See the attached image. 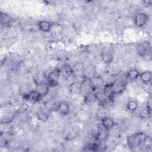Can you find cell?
<instances>
[{
	"label": "cell",
	"instance_id": "cell-1",
	"mask_svg": "<svg viewBox=\"0 0 152 152\" xmlns=\"http://www.w3.org/2000/svg\"><path fill=\"white\" fill-rule=\"evenodd\" d=\"M145 140L144 134L142 132H138L128 137L126 142L128 147L131 150H134L139 147Z\"/></svg>",
	"mask_w": 152,
	"mask_h": 152
},
{
	"label": "cell",
	"instance_id": "cell-2",
	"mask_svg": "<svg viewBox=\"0 0 152 152\" xmlns=\"http://www.w3.org/2000/svg\"><path fill=\"white\" fill-rule=\"evenodd\" d=\"M61 74L59 68L50 71L47 76V83L50 87L53 88L59 84Z\"/></svg>",
	"mask_w": 152,
	"mask_h": 152
},
{
	"label": "cell",
	"instance_id": "cell-3",
	"mask_svg": "<svg viewBox=\"0 0 152 152\" xmlns=\"http://www.w3.org/2000/svg\"><path fill=\"white\" fill-rule=\"evenodd\" d=\"M148 21V15L143 12L137 13L134 19V24L136 27L141 28L146 25Z\"/></svg>",
	"mask_w": 152,
	"mask_h": 152
},
{
	"label": "cell",
	"instance_id": "cell-4",
	"mask_svg": "<svg viewBox=\"0 0 152 152\" xmlns=\"http://www.w3.org/2000/svg\"><path fill=\"white\" fill-rule=\"evenodd\" d=\"M83 77L85 80L90 81L94 78L96 75V69L93 65H90L85 67L82 71Z\"/></svg>",
	"mask_w": 152,
	"mask_h": 152
},
{
	"label": "cell",
	"instance_id": "cell-5",
	"mask_svg": "<svg viewBox=\"0 0 152 152\" xmlns=\"http://www.w3.org/2000/svg\"><path fill=\"white\" fill-rule=\"evenodd\" d=\"M42 97V96L36 90L29 91L27 94H25L24 96V99L32 103H36L39 102Z\"/></svg>",
	"mask_w": 152,
	"mask_h": 152
},
{
	"label": "cell",
	"instance_id": "cell-6",
	"mask_svg": "<svg viewBox=\"0 0 152 152\" xmlns=\"http://www.w3.org/2000/svg\"><path fill=\"white\" fill-rule=\"evenodd\" d=\"M101 119V124L103 128L106 131H109L112 129L115 126V121L110 117L104 116Z\"/></svg>",
	"mask_w": 152,
	"mask_h": 152
},
{
	"label": "cell",
	"instance_id": "cell-7",
	"mask_svg": "<svg viewBox=\"0 0 152 152\" xmlns=\"http://www.w3.org/2000/svg\"><path fill=\"white\" fill-rule=\"evenodd\" d=\"M37 27L41 31L49 33L52 29V23L48 20H40L37 22Z\"/></svg>",
	"mask_w": 152,
	"mask_h": 152
},
{
	"label": "cell",
	"instance_id": "cell-8",
	"mask_svg": "<svg viewBox=\"0 0 152 152\" xmlns=\"http://www.w3.org/2000/svg\"><path fill=\"white\" fill-rule=\"evenodd\" d=\"M59 71L61 75H62L65 78H68L71 76H72L74 70L68 64H64L62 66H61L59 68Z\"/></svg>",
	"mask_w": 152,
	"mask_h": 152
},
{
	"label": "cell",
	"instance_id": "cell-9",
	"mask_svg": "<svg viewBox=\"0 0 152 152\" xmlns=\"http://www.w3.org/2000/svg\"><path fill=\"white\" fill-rule=\"evenodd\" d=\"M114 83L115 82H111V83L106 84L104 86V87L102 91L104 94V95L106 96V97L112 101H113V100L115 96L113 93V87L114 85Z\"/></svg>",
	"mask_w": 152,
	"mask_h": 152
},
{
	"label": "cell",
	"instance_id": "cell-10",
	"mask_svg": "<svg viewBox=\"0 0 152 152\" xmlns=\"http://www.w3.org/2000/svg\"><path fill=\"white\" fill-rule=\"evenodd\" d=\"M69 104L65 102H60L58 104L56 107L57 111L62 115H67L69 113L70 110Z\"/></svg>",
	"mask_w": 152,
	"mask_h": 152
},
{
	"label": "cell",
	"instance_id": "cell-11",
	"mask_svg": "<svg viewBox=\"0 0 152 152\" xmlns=\"http://www.w3.org/2000/svg\"><path fill=\"white\" fill-rule=\"evenodd\" d=\"M49 88L47 83H41L36 86L35 90L43 97L48 93Z\"/></svg>",
	"mask_w": 152,
	"mask_h": 152
},
{
	"label": "cell",
	"instance_id": "cell-12",
	"mask_svg": "<svg viewBox=\"0 0 152 152\" xmlns=\"http://www.w3.org/2000/svg\"><path fill=\"white\" fill-rule=\"evenodd\" d=\"M100 57L103 62L106 64H109L112 63L114 58L112 53L108 50L102 51L100 53Z\"/></svg>",
	"mask_w": 152,
	"mask_h": 152
},
{
	"label": "cell",
	"instance_id": "cell-13",
	"mask_svg": "<svg viewBox=\"0 0 152 152\" xmlns=\"http://www.w3.org/2000/svg\"><path fill=\"white\" fill-rule=\"evenodd\" d=\"M126 87V84L124 81H119V83L115 81L114 85L113 87V94L118 95L122 93Z\"/></svg>",
	"mask_w": 152,
	"mask_h": 152
},
{
	"label": "cell",
	"instance_id": "cell-14",
	"mask_svg": "<svg viewBox=\"0 0 152 152\" xmlns=\"http://www.w3.org/2000/svg\"><path fill=\"white\" fill-rule=\"evenodd\" d=\"M139 78L141 81L144 84H148L151 81L152 78V73L150 71L147 70L141 73H140Z\"/></svg>",
	"mask_w": 152,
	"mask_h": 152
},
{
	"label": "cell",
	"instance_id": "cell-15",
	"mask_svg": "<svg viewBox=\"0 0 152 152\" xmlns=\"http://www.w3.org/2000/svg\"><path fill=\"white\" fill-rule=\"evenodd\" d=\"M140 72L139 71L135 68L131 69L128 70L125 75V77L127 80L130 81H134L139 78Z\"/></svg>",
	"mask_w": 152,
	"mask_h": 152
},
{
	"label": "cell",
	"instance_id": "cell-16",
	"mask_svg": "<svg viewBox=\"0 0 152 152\" xmlns=\"http://www.w3.org/2000/svg\"><path fill=\"white\" fill-rule=\"evenodd\" d=\"M12 18L10 15L6 13L1 12L0 15V20H1V24L4 26H7L11 23L12 21Z\"/></svg>",
	"mask_w": 152,
	"mask_h": 152
},
{
	"label": "cell",
	"instance_id": "cell-17",
	"mask_svg": "<svg viewBox=\"0 0 152 152\" xmlns=\"http://www.w3.org/2000/svg\"><path fill=\"white\" fill-rule=\"evenodd\" d=\"M126 107L127 110H128L130 112H135L138 107V104L135 100H129L126 103Z\"/></svg>",
	"mask_w": 152,
	"mask_h": 152
},
{
	"label": "cell",
	"instance_id": "cell-18",
	"mask_svg": "<svg viewBox=\"0 0 152 152\" xmlns=\"http://www.w3.org/2000/svg\"><path fill=\"white\" fill-rule=\"evenodd\" d=\"M49 116V113L44 109L40 110L37 113V118L42 122L46 121L48 119Z\"/></svg>",
	"mask_w": 152,
	"mask_h": 152
},
{
	"label": "cell",
	"instance_id": "cell-19",
	"mask_svg": "<svg viewBox=\"0 0 152 152\" xmlns=\"http://www.w3.org/2000/svg\"><path fill=\"white\" fill-rule=\"evenodd\" d=\"M151 110L147 108L143 109L141 110L139 112V116L140 119L143 120H147L151 118Z\"/></svg>",
	"mask_w": 152,
	"mask_h": 152
},
{
	"label": "cell",
	"instance_id": "cell-20",
	"mask_svg": "<svg viewBox=\"0 0 152 152\" xmlns=\"http://www.w3.org/2000/svg\"><path fill=\"white\" fill-rule=\"evenodd\" d=\"M72 68L74 71H83L84 69L85 66H84V64L82 62L78 61V62H77L75 64H74Z\"/></svg>",
	"mask_w": 152,
	"mask_h": 152
},
{
	"label": "cell",
	"instance_id": "cell-21",
	"mask_svg": "<svg viewBox=\"0 0 152 152\" xmlns=\"http://www.w3.org/2000/svg\"><path fill=\"white\" fill-rule=\"evenodd\" d=\"M151 99H150L148 100V101H147V108L150 109V110H151Z\"/></svg>",
	"mask_w": 152,
	"mask_h": 152
}]
</instances>
